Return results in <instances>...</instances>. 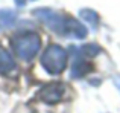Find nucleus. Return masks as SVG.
<instances>
[{"label": "nucleus", "instance_id": "f257e3e1", "mask_svg": "<svg viewBox=\"0 0 120 113\" xmlns=\"http://www.w3.org/2000/svg\"><path fill=\"white\" fill-rule=\"evenodd\" d=\"M34 15L50 31H53L61 37H67V38H85L87 37V28L70 15L56 12L50 8H37L34 9Z\"/></svg>", "mask_w": 120, "mask_h": 113}, {"label": "nucleus", "instance_id": "f03ea898", "mask_svg": "<svg viewBox=\"0 0 120 113\" xmlns=\"http://www.w3.org/2000/svg\"><path fill=\"white\" fill-rule=\"evenodd\" d=\"M12 49H14L15 55L23 61H30L34 56L38 54L41 48V38L38 34L35 32H23L18 34L12 38L11 41Z\"/></svg>", "mask_w": 120, "mask_h": 113}, {"label": "nucleus", "instance_id": "7ed1b4c3", "mask_svg": "<svg viewBox=\"0 0 120 113\" xmlns=\"http://www.w3.org/2000/svg\"><path fill=\"white\" fill-rule=\"evenodd\" d=\"M68 54L58 44H50L41 56V66L50 75H59L67 66Z\"/></svg>", "mask_w": 120, "mask_h": 113}, {"label": "nucleus", "instance_id": "20e7f679", "mask_svg": "<svg viewBox=\"0 0 120 113\" xmlns=\"http://www.w3.org/2000/svg\"><path fill=\"white\" fill-rule=\"evenodd\" d=\"M64 90L65 89L61 83H52V84L44 86L37 96L46 104H56L58 101H61L62 95H64Z\"/></svg>", "mask_w": 120, "mask_h": 113}, {"label": "nucleus", "instance_id": "39448f33", "mask_svg": "<svg viewBox=\"0 0 120 113\" xmlns=\"http://www.w3.org/2000/svg\"><path fill=\"white\" fill-rule=\"evenodd\" d=\"M93 69H94L93 64L88 63V61H85V60L79 55V56H76V58L73 60V63H71V77L73 78H82V77H85V75H88L90 72H93Z\"/></svg>", "mask_w": 120, "mask_h": 113}, {"label": "nucleus", "instance_id": "423d86ee", "mask_svg": "<svg viewBox=\"0 0 120 113\" xmlns=\"http://www.w3.org/2000/svg\"><path fill=\"white\" fill-rule=\"evenodd\" d=\"M15 69L14 58L11 56L6 49H3L0 46V75H8Z\"/></svg>", "mask_w": 120, "mask_h": 113}, {"label": "nucleus", "instance_id": "0eeeda50", "mask_svg": "<svg viewBox=\"0 0 120 113\" xmlns=\"http://www.w3.org/2000/svg\"><path fill=\"white\" fill-rule=\"evenodd\" d=\"M15 18H17V15H15L14 11H11V9H0V31L14 24Z\"/></svg>", "mask_w": 120, "mask_h": 113}, {"label": "nucleus", "instance_id": "6e6552de", "mask_svg": "<svg viewBox=\"0 0 120 113\" xmlns=\"http://www.w3.org/2000/svg\"><path fill=\"white\" fill-rule=\"evenodd\" d=\"M81 18L82 20H85L90 26H93V28H96L97 24H99V15H97V12L96 11H93V9H81Z\"/></svg>", "mask_w": 120, "mask_h": 113}, {"label": "nucleus", "instance_id": "1a4fd4ad", "mask_svg": "<svg viewBox=\"0 0 120 113\" xmlns=\"http://www.w3.org/2000/svg\"><path fill=\"white\" fill-rule=\"evenodd\" d=\"M78 54H79L81 56H85V58H93V56H96L97 54H99L102 49L99 48L97 44H94V43H90V44H84L82 48L78 49Z\"/></svg>", "mask_w": 120, "mask_h": 113}, {"label": "nucleus", "instance_id": "9d476101", "mask_svg": "<svg viewBox=\"0 0 120 113\" xmlns=\"http://www.w3.org/2000/svg\"><path fill=\"white\" fill-rule=\"evenodd\" d=\"M114 83H116V86H117V89L120 90V77H114Z\"/></svg>", "mask_w": 120, "mask_h": 113}, {"label": "nucleus", "instance_id": "9b49d317", "mask_svg": "<svg viewBox=\"0 0 120 113\" xmlns=\"http://www.w3.org/2000/svg\"><path fill=\"white\" fill-rule=\"evenodd\" d=\"M17 5H24V0H17Z\"/></svg>", "mask_w": 120, "mask_h": 113}]
</instances>
